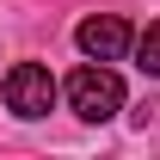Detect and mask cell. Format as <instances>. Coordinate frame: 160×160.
Returning <instances> with one entry per match:
<instances>
[{
    "instance_id": "cell-3",
    "label": "cell",
    "mask_w": 160,
    "mask_h": 160,
    "mask_svg": "<svg viewBox=\"0 0 160 160\" xmlns=\"http://www.w3.org/2000/svg\"><path fill=\"white\" fill-rule=\"evenodd\" d=\"M74 43H80L86 62H117L123 49H129V25H123L117 12H92V19H80Z\"/></svg>"
},
{
    "instance_id": "cell-2",
    "label": "cell",
    "mask_w": 160,
    "mask_h": 160,
    "mask_svg": "<svg viewBox=\"0 0 160 160\" xmlns=\"http://www.w3.org/2000/svg\"><path fill=\"white\" fill-rule=\"evenodd\" d=\"M0 92H6V111H12V117H49L56 80H49V68H37V62H19V68H6Z\"/></svg>"
},
{
    "instance_id": "cell-1",
    "label": "cell",
    "mask_w": 160,
    "mask_h": 160,
    "mask_svg": "<svg viewBox=\"0 0 160 160\" xmlns=\"http://www.w3.org/2000/svg\"><path fill=\"white\" fill-rule=\"evenodd\" d=\"M68 105H74V117L86 123H105L123 111V80L105 68V62H86V68H74L68 74Z\"/></svg>"
},
{
    "instance_id": "cell-4",
    "label": "cell",
    "mask_w": 160,
    "mask_h": 160,
    "mask_svg": "<svg viewBox=\"0 0 160 160\" xmlns=\"http://www.w3.org/2000/svg\"><path fill=\"white\" fill-rule=\"evenodd\" d=\"M136 68L160 80V19H154V25H148V31L136 37Z\"/></svg>"
}]
</instances>
